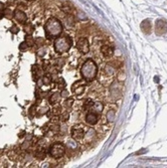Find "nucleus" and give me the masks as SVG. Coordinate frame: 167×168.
I'll return each mask as SVG.
<instances>
[{
	"label": "nucleus",
	"mask_w": 167,
	"mask_h": 168,
	"mask_svg": "<svg viewBox=\"0 0 167 168\" xmlns=\"http://www.w3.org/2000/svg\"><path fill=\"white\" fill-rule=\"evenodd\" d=\"M62 29L61 22L55 17H51L44 24V32L48 39H55L58 37L62 32Z\"/></svg>",
	"instance_id": "1"
},
{
	"label": "nucleus",
	"mask_w": 167,
	"mask_h": 168,
	"mask_svg": "<svg viewBox=\"0 0 167 168\" xmlns=\"http://www.w3.org/2000/svg\"><path fill=\"white\" fill-rule=\"evenodd\" d=\"M81 74L85 81L92 82L95 80L97 75H98V66L92 59L87 60L82 66Z\"/></svg>",
	"instance_id": "2"
},
{
	"label": "nucleus",
	"mask_w": 167,
	"mask_h": 168,
	"mask_svg": "<svg viewBox=\"0 0 167 168\" xmlns=\"http://www.w3.org/2000/svg\"><path fill=\"white\" fill-rule=\"evenodd\" d=\"M72 46V40L69 36H58L54 39V49L58 54L65 53L71 49Z\"/></svg>",
	"instance_id": "3"
},
{
	"label": "nucleus",
	"mask_w": 167,
	"mask_h": 168,
	"mask_svg": "<svg viewBox=\"0 0 167 168\" xmlns=\"http://www.w3.org/2000/svg\"><path fill=\"white\" fill-rule=\"evenodd\" d=\"M67 148L62 143L55 142L50 147V155L54 159H60L65 156Z\"/></svg>",
	"instance_id": "4"
},
{
	"label": "nucleus",
	"mask_w": 167,
	"mask_h": 168,
	"mask_svg": "<svg viewBox=\"0 0 167 168\" xmlns=\"http://www.w3.org/2000/svg\"><path fill=\"white\" fill-rule=\"evenodd\" d=\"M87 127L83 124H76L72 127V138L75 140V141H82L85 137L86 131H87Z\"/></svg>",
	"instance_id": "5"
},
{
	"label": "nucleus",
	"mask_w": 167,
	"mask_h": 168,
	"mask_svg": "<svg viewBox=\"0 0 167 168\" xmlns=\"http://www.w3.org/2000/svg\"><path fill=\"white\" fill-rule=\"evenodd\" d=\"M86 86H87V81H85L84 79L83 80L76 81L72 86V92L74 93L76 96H81L84 94V92H85Z\"/></svg>",
	"instance_id": "6"
},
{
	"label": "nucleus",
	"mask_w": 167,
	"mask_h": 168,
	"mask_svg": "<svg viewBox=\"0 0 167 168\" xmlns=\"http://www.w3.org/2000/svg\"><path fill=\"white\" fill-rule=\"evenodd\" d=\"M76 46L80 53H82L83 54H87L90 51V43L87 37H80L79 40L76 42Z\"/></svg>",
	"instance_id": "7"
},
{
	"label": "nucleus",
	"mask_w": 167,
	"mask_h": 168,
	"mask_svg": "<svg viewBox=\"0 0 167 168\" xmlns=\"http://www.w3.org/2000/svg\"><path fill=\"white\" fill-rule=\"evenodd\" d=\"M155 33L157 35H164L167 33V21L164 19H159L155 23Z\"/></svg>",
	"instance_id": "8"
},
{
	"label": "nucleus",
	"mask_w": 167,
	"mask_h": 168,
	"mask_svg": "<svg viewBox=\"0 0 167 168\" xmlns=\"http://www.w3.org/2000/svg\"><path fill=\"white\" fill-rule=\"evenodd\" d=\"M101 53L106 59H110L111 57H113L114 54V46H111V44H103L101 46Z\"/></svg>",
	"instance_id": "9"
},
{
	"label": "nucleus",
	"mask_w": 167,
	"mask_h": 168,
	"mask_svg": "<svg viewBox=\"0 0 167 168\" xmlns=\"http://www.w3.org/2000/svg\"><path fill=\"white\" fill-rule=\"evenodd\" d=\"M14 19L20 24H24L27 21V15L25 12H23L22 10L16 9L14 11Z\"/></svg>",
	"instance_id": "10"
},
{
	"label": "nucleus",
	"mask_w": 167,
	"mask_h": 168,
	"mask_svg": "<svg viewBox=\"0 0 167 168\" xmlns=\"http://www.w3.org/2000/svg\"><path fill=\"white\" fill-rule=\"evenodd\" d=\"M86 122L91 126L96 125L99 122V114L94 112H89L86 116Z\"/></svg>",
	"instance_id": "11"
},
{
	"label": "nucleus",
	"mask_w": 167,
	"mask_h": 168,
	"mask_svg": "<svg viewBox=\"0 0 167 168\" xmlns=\"http://www.w3.org/2000/svg\"><path fill=\"white\" fill-rule=\"evenodd\" d=\"M61 11H64L67 14H75V7L72 6V4L69 2H65L61 5Z\"/></svg>",
	"instance_id": "12"
},
{
	"label": "nucleus",
	"mask_w": 167,
	"mask_h": 168,
	"mask_svg": "<svg viewBox=\"0 0 167 168\" xmlns=\"http://www.w3.org/2000/svg\"><path fill=\"white\" fill-rule=\"evenodd\" d=\"M96 137V131L92 128H88L86 131V134H85V137H84L83 140H85L87 143H90L92 142V140Z\"/></svg>",
	"instance_id": "13"
},
{
	"label": "nucleus",
	"mask_w": 167,
	"mask_h": 168,
	"mask_svg": "<svg viewBox=\"0 0 167 168\" xmlns=\"http://www.w3.org/2000/svg\"><path fill=\"white\" fill-rule=\"evenodd\" d=\"M111 95L113 96L114 99H117L118 97H120L122 95V87L121 85L120 86H117L113 84L112 87H111Z\"/></svg>",
	"instance_id": "14"
},
{
	"label": "nucleus",
	"mask_w": 167,
	"mask_h": 168,
	"mask_svg": "<svg viewBox=\"0 0 167 168\" xmlns=\"http://www.w3.org/2000/svg\"><path fill=\"white\" fill-rule=\"evenodd\" d=\"M104 109V105L102 104L101 102H94L93 106L91 107V109L89 110L90 112H94V113H97V114H101Z\"/></svg>",
	"instance_id": "15"
},
{
	"label": "nucleus",
	"mask_w": 167,
	"mask_h": 168,
	"mask_svg": "<svg viewBox=\"0 0 167 168\" xmlns=\"http://www.w3.org/2000/svg\"><path fill=\"white\" fill-rule=\"evenodd\" d=\"M61 99V93H54V94L50 97V99H48V103H50V105L54 106L60 103Z\"/></svg>",
	"instance_id": "16"
},
{
	"label": "nucleus",
	"mask_w": 167,
	"mask_h": 168,
	"mask_svg": "<svg viewBox=\"0 0 167 168\" xmlns=\"http://www.w3.org/2000/svg\"><path fill=\"white\" fill-rule=\"evenodd\" d=\"M141 29L145 34H150L151 32V22L150 20L146 19L141 23Z\"/></svg>",
	"instance_id": "17"
},
{
	"label": "nucleus",
	"mask_w": 167,
	"mask_h": 168,
	"mask_svg": "<svg viewBox=\"0 0 167 168\" xmlns=\"http://www.w3.org/2000/svg\"><path fill=\"white\" fill-rule=\"evenodd\" d=\"M23 29H24V31H25V33L27 34V35H31L33 32H34V25L32 24V23H30V22H25L23 24Z\"/></svg>",
	"instance_id": "18"
},
{
	"label": "nucleus",
	"mask_w": 167,
	"mask_h": 168,
	"mask_svg": "<svg viewBox=\"0 0 167 168\" xmlns=\"http://www.w3.org/2000/svg\"><path fill=\"white\" fill-rule=\"evenodd\" d=\"M35 157L38 160H43L46 159V150L44 149H41V148H38L35 152Z\"/></svg>",
	"instance_id": "19"
},
{
	"label": "nucleus",
	"mask_w": 167,
	"mask_h": 168,
	"mask_svg": "<svg viewBox=\"0 0 167 168\" xmlns=\"http://www.w3.org/2000/svg\"><path fill=\"white\" fill-rule=\"evenodd\" d=\"M3 17L7 19H12L14 17V12L12 11L11 8H4L3 9Z\"/></svg>",
	"instance_id": "20"
},
{
	"label": "nucleus",
	"mask_w": 167,
	"mask_h": 168,
	"mask_svg": "<svg viewBox=\"0 0 167 168\" xmlns=\"http://www.w3.org/2000/svg\"><path fill=\"white\" fill-rule=\"evenodd\" d=\"M94 102L92 99H86L85 101H84V105H83V110L84 111H89L90 109H91V107L93 106Z\"/></svg>",
	"instance_id": "21"
},
{
	"label": "nucleus",
	"mask_w": 167,
	"mask_h": 168,
	"mask_svg": "<svg viewBox=\"0 0 167 168\" xmlns=\"http://www.w3.org/2000/svg\"><path fill=\"white\" fill-rule=\"evenodd\" d=\"M65 59H62V57H61V59H58V60H55L54 61V67L57 68L58 71H60L61 68L65 66Z\"/></svg>",
	"instance_id": "22"
},
{
	"label": "nucleus",
	"mask_w": 167,
	"mask_h": 168,
	"mask_svg": "<svg viewBox=\"0 0 167 168\" xmlns=\"http://www.w3.org/2000/svg\"><path fill=\"white\" fill-rule=\"evenodd\" d=\"M36 112L40 115L46 114V113L48 112V105L44 104L43 106H36Z\"/></svg>",
	"instance_id": "23"
},
{
	"label": "nucleus",
	"mask_w": 167,
	"mask_h": 168,
	"mask_svg": "<svg viewBox=\"0 0 167 168\" xmlns=\"http://www.w3.org/2000/svg\"><path fill=\"white\" fill-rule=\"evenodd\" d=\"M58 121H61V122H67L69 118V112L68 111H65V112H61L60 115L58 116Z\"/></svg>",
	"instance_id": "24"
},
{
	"label": "nucleus",
	"mask_w": 167,
	"mask_h": 168,
	"mask_svg": "<svg viewBox=\"0 0 167 168\" xmlns=\"http://www.w3.org/2000/svg\"><path fill=\"white\" fill-rule=\"evenodd\" d=\"M24 42L27 43L28 47H32L34 44H35V39H34L31 35H26L25 36V40H24Z\"/></svg>",
	"instance_id": "25"
},
{
	"label": "nucleus",
	"mask_w": 167,
	"mask_h": 168,
	"mask_svg": "<svg viewBox=\"0 0 167 168\" xmlns=\"http://www.w3.org/2000/svg\"><path fill=\"white\" fill-rule=\"evenodd\" d=\"M57 85H58V88L60 89V90H64V89H65V86H67V84H65V81L62 78H58L57 81Z\"/></svg>",
	"instance_id": "26"
},
{
	"label": "nucleus",
	"mask_w": 167,
	"mask_h": 168,
	"mask_svg": "<svg viewBox=\"0 0 167 168\" xmlns=\"http://www.w3.org/2000/svg\"><path fill=\"white\" fill-rule=\"evenodd\" d=\"M72 105H74V99L72 98H65V100L64 102V106H65V108H67V109H71L72 107Z\"/></svg>",
	"instance_id": "27"
},
{
	"label": "nucleus",
	"mask_w": 167,
	"mask_h": 168,
	"mask_svg": "<svg viewBox=\"0 0 167 168\" xmlns=\"http://www.w3.org/2000/svg\"><path fill=\"white\" fill-rule=\"evenodd\" d=\"M126 80V74L124 73V71H118L117 74V81L119 82V83H123V82Z\"/></svg>",
	"instance_id": "28"
},
{
	"label": "nucleus",
	"mask_w": 167,
	"mask_h": 168,
	"mask_svg": "<svg viewBox=\"0 0 167 168\" xmlns=\"http://www.w3.org/2000/svg\"><path fill=\"white\" fill-rule=\"evenodd\" d=\"M61 112H62L61 111V106H60L58 104L54 105V109L51 110V113H53V115H54V116H58Z\"/></svg>",
	"instance_id": "29"
},
{
	"label": "nucleus",
	"mask_w": 167,
	"mask_h": 168,
	"mask_svg": "<svg viewBox=\"0 0 167 168\" xmlns=\"http://www.w3.org/2000/svg\"><path fill=\"white\" fill-rule=\"evenodd\" d=\"M75 15L74 14H68V17H67V24H69V26H72L75 25Z\"/></svg>",
	"instance_id": "30"
},
{
	"label": "nucleus",
	"mask_w": 167,
	"mask_h": 168,
	"mask_svg": "<svg viewBox=\"0 0 167 168\" xmlns=\"http://www.w3.org/2000/svg\"><path fill=\"white\" fill-rule=\"evenodd\" d=\"M46 49H43V46H40L39 49H37V51H36V56L38 57H43L44 56H46Z\"/></svg>",
	"instance_id": "31"
},
{
	"label": "nucleus",
	"mask_w": 167,
	"mask_h": 168,
	"mask_svg": "<svg viewBox=\"0 0 167 168\" xmlns=\"http://www.w3.org/2000/svg\"><path fill=\"white\" fill-rule=\"evenodd\" d=\"M18 31H19V27L17 26L16 24H13V25L11 26V28H10V32L13 33V34L18 33Z\"/></svg>",
	"instance_id": "32"
},
{
	"label": "nucleus",
	"mask_w": 167,
	"mask_h": 168,
	"mask_svg": "<svg viewBox=\"0 0 167 168\" xmlns=\"http://www.w3.org/2000/svg\"><path fill=\"white\" fill-rule=\"evenodd\" d=\"M27 49H28V46H27V43L25 42H23L19 44V50H21V51H24V50H26Z\"/></svg>",
	"instance_id": "33"
},
{
	"label": "nucleus",
	"mask_w": 167,
	"mask_h": 168,
	"mask_svg": "<svg viewBox=\"0 0 167 168\" xmlns=\"http://www.w3.org/2000/svg\"><path fill=\"white\" fill-rule=\"evenodd\" d=\"M69 91L67 90V89H64V90H61V98H68L69 97Z\"/></svg>",
	"instance_id": "34"
},
{
	"label": "nucleus",
	"mask_w": 167,
	"mask_h": 168,
	"mask_svg": "<svg viewBox=\"0 0 167 168\" xmlns=\"http://www.w3.org/2000/svg\"><path fill=\"white\" fill-rule=\"evenodd\" d=\"M44 43V39L43 38H40V37H38V38L35 39V44L37 46H43Z\"/></svg>",
	"instance_id": "35"
},
{
	"label": "nucleus",
	"mask_w": 167,
	"mask_h": 168,
	"mask_svg": "<svg viewBox=\"0 0 167 168\" xmlns=\"http://www.w3.org/2000/svg\"><path fill=\"white\" fill-rule=\"evenodd\" d=\"M3 9H4V5H3L2 2H0V12L3 11Z\"/></svg>",
	"instance_id": "36"
},
{
	"label": "nucleus",
	"mask_w": 167,
	"mask_h": 168,
	"mask_svg": "<svg viewBox=\"0 0 167 168\" xmlns=\"http://www.w3.org/2000/svg\"><path fill=\"white\" fill-rule=\"evenodd\" d=\"M2 17H3V13H1V12H0V19H1Z\"/></svg>",
	"instance_id": "37"
}]
</instances>
